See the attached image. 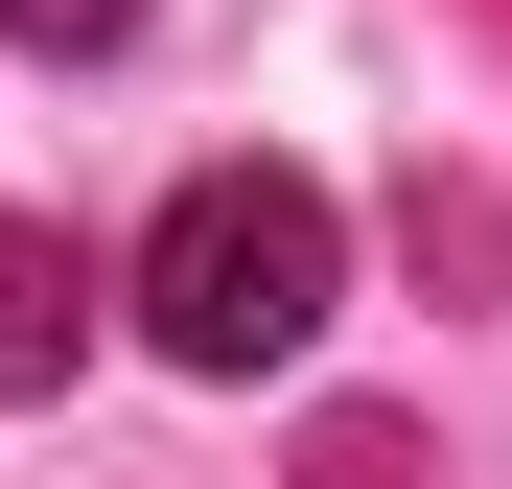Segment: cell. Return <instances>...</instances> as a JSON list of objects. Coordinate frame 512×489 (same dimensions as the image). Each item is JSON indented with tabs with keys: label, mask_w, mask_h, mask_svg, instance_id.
Returning <instances> with one entry per match:
<instances>
[{
	"label": "cell",
	"mask_w": 512,
	"mask_h": 489,
	"mask_svg": "<svg viewBox=\"0 0 512 489\" xmlns=\"http://www.w3.org/2000/svg\"><path fill=\"white\" fill-rule=\"evenodd\" d=\"M326 303H350V210L303 187V163H187L140 233V326L163 373H303Z\"/></svg>",
	"instance_id": "6da1fadb"
},
{
	"label": "cell",
	"mask_w": 512,
	"mask_h": 489,
	"mask_svg": "<svg viewBox=\"0 0 512 489\" xmlns=\"http://www.w3.org/2000/svg\"><path fill=\"white\" fill-rule=\"evenodd\" d=\"M70 350H94V257H70L47 210H0V396H47Z\"/></svg>",
	"instance_id": "7a4b0ae2"
},
{
	"label": "cell",
	"mask_w": 512,
	"mask_h": 489,
	"mask_svg": "<svg viewBox=\"0 0 512 489\" xmlns=\"http://www.w3.org/2000/svg\"><path fill=\"white\" fill-rule=\"evenodd\" d=\"M0 24H24V47H117L140 0H0Z\"/></svg>",
	"instance_id": "3957f363"
}]
</instances>
